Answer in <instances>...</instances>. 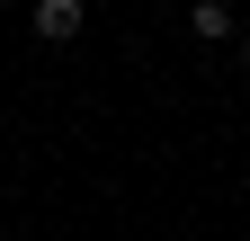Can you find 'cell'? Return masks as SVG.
Wrapping results in <instances>:
<instances>
[{
	"instance_id": "cell-1",
	"label": "cell",
	"mask_w": 250,
	"mask_h": 241,
	"mask_svg": "<svg viewBox=\"0 0 250 241\" xmlns=\"http://www.w3.org/2000/svg\"><path fill=\"white\" fill-rule=\"evenodd\" d=\"M81 18H89L81 0H36V36H45V45H72V36H81Z\"/></svg>"
},
{
	"instance_id": "cell-2",
	"label": "cell",
	"mask_w": 250,
	"mask_h": 241,
	"mask_svg": "<svg viewBox=\"0 0 250 241\" xmlns=\"http://www.w3.org/2000/svg\"><path fill=\"white\" fill-rule=\"evenodd\" d=\"M188 27L197 36H232V0H188Z\"/></svg>"
},
{
	"instance_id": "cell-3",
	"label": "cell",
	"mask_w": 250,
	"mask_h": 241,
	"mask_svg": "<svg viewBox=\"0 0 250 241\" xmlns=\"http://www.w3.org/2000/svg\"><path fill=\"white\" fill-rule=\"evenodd\" d=\"M241 63H250V36H241Z\"/></svg>"
}]
</instances>
